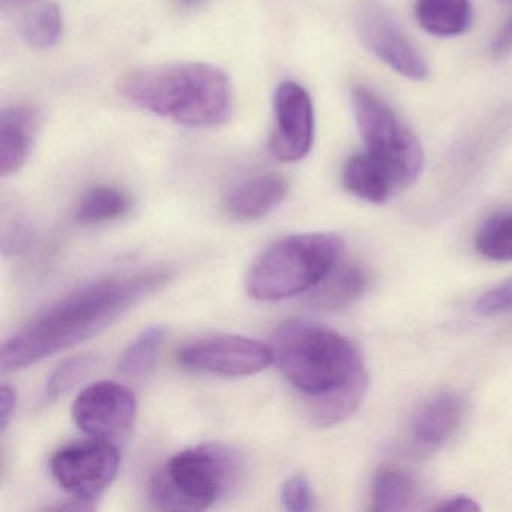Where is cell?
I'll return each mask as SVG.
<instances>
[{"label": "cell", "instance_id": "7", "mask_svg": "<svg viewBox=\"0 0 512 512\" xmlns=\"http://www.w3.org/2000/svg\"><path fill=\"white\" fill-rule=\"evenodd\" d=\"M119 467L118 445L100 439L71 443L50 460V472L59 487L73 497L92 502L112 485Z\"/></svg>", "mask_w": 512, "mask_h": 512}, {"label": "cell", "instance_id": "22", "mask_svg": "<svg viewBox=\"0 0 512 512\" xmlns=\"http://www.w3.org/2000/svg\"><path fill=\"white\" fill-rule=\"evenodd\" d=\"M23 40L37 50H49L55 47L64 32V17L61 8L55 4H44L35 8L23 20Z\"/></svg>", "mask_w": 512, "mask_h": 512}, {"label": "cell", "instance_id": "31", "mask_svg": "<svg viewBox=\"0 0 512 512\" xmlns=\"http://www.w3.org/2000/svg\"><path fill=\"white\" fill-rule=\"evenodd\" d=\"M185 5H193L196 4V2H200V0H182Z\"/></svg>", "mask_w": 512, "mask_h": 512}, {"label": "cell", "instance_id": "21", "mask_svg": "<svg viewBox=\"0 0 512 512\" xmlns=\"http://www.w3.org/2000/svg\"><path fill=\"white\" fill-rule=\"evenodd\" d=\"M415 494L413 479L397 467H385L377 473L373 484V505L377 512L403 511Z\"/></svg>", "mask_w": 512, "mask_h": 512}, {"label": "cell", "instance_id": "12", "mask_svg": "<svg viewBox=\"0 0 512 512\" xmlns=\"http://www.w3.org/2000/svg\"><path fill=\"white\" fill-rule=\"evenodd\" d=\"M38 113L31 106H11L0 115V175H16L25 167L35 134Z\"/></svg>", "mask_w": 512, "mask_h": 512}, {"label": "cell", "instance_id": "30", "mask_svg": "<svg viewBox=\"0 0 512 512\" xmlns=\"http://www.w3.org/2000/svg\"><path fill=\"white\" fill-rule=\"evenodd\" d=\"M31 2H35V0H2V5L4 8H19L31 4Z\"/></svg>", "mask_w": 512, "mask_h": 512}, {"label": "cell", "instance_id": "3", "mask_svg": "<svg viewBox=\"0 0 512 512\" xmlns=\"http://www.w3.org/2000/svg\"><path fill=\"white\" fill-rule=\"evenodd\" d=\"M271 350L281 373L305 401L334 394L368 377L364 359L349 338L307 320L278 326Z\"/></svg>", "mask_w": 512, "mask_h": 512}, {"label": "cell", "instance_id": "9", "mask_svg": "<svg viewBox=\"0 0 512 512\" xmlns=\"http://www.w3.org/2000/svg\"><path fill=\"white\" fill-rule=\"evenodd\" d=\"M178 361L188 370L224 377L262 373L274 362L271 347L241 335H212L182 347Z\"/></svg>", "mask_w": 512, "mask_h": 512}, {"label": "cell", "instance_id": "25", "mask_svg": "<svg viewBox=\"0 0 512 512\" xmlns=\"http://www.w3.org/2000/svg\"><path fill=\"white\" fill-rule=\"evenodd\" d=\"M281 503L290 512H308L314 509V496L307 476L293 475L281 485Z\"/></svg>", "mask_w": 512, "mask_h": 512}, {"label": "cell", "instance_id": "17", "mask_svg": "<svg viewBox=\"0 0 512 512\" xmlns=\"http://www.w3.org/2000/svg\"><path fill=\"white\" fill-rule=\"evenodd\" d=\"M415 14L421 28L434 37H457L472 23L469 0H418Z\"/></svg>", "mask_w": 512, "mask_h": 512}, {"label": "cell", "instance_id": "8", "mask_svg": "<svg viewBox=\"0 0 512 512\" xmlns=\"http://www.w3.org/2000/svg\"><path fill=\"white\" fill-rule=\"evenodd\" d=\"M71 413L83 433L118 445L136 424L137 398L128 386L103 380L77 395Z\"/></svg>", "mask_w": 512, "mask_h": 512}, {"label": "cell", "instance_id": "1", "mask_svg": "<svg viewBox=\"0 0 512 512\" xmlns=\"http://www.w3.org/2000/svg\"><path fill=\"white\" fill-rule=\"evenodd\" d=\"M169 281L166 269H148L82 287L11 335L2 346L0 368L22 370L89 340Z\"/></svg>", "mask_w": 512, "mask_h": 512}, {"label": "cell", "instance_id": "28", "mask_svg": "<svg viewBox=\"0 0 512 512\" xmlns=\"http://www.w3.org/2000/svg\"><path fill=\"white\" fill-rule=\"evenodd\" d=\"M434 511L473 512L481 511V506H479V503L476 502L473 497L466 496V494H458V496L443 500L442 503L436 505Z\"/></svg>", "mask_w": 512, "mask_h": 512}, {"label": "cell", "instance_id": "11", "mask_svg": "<svg viewBox=\"0 0 512 512\" xmlns=\"http://www.w3.org/2000/svg\"><path fill=\"white\" fill-rule=\"evenodd\" d=\"M275 128L269 152L281 163H296L310 154L314 142V109L310 95L295 82H283L274 98Z\"/></svg>", "mask_w": 512, "mask_h": 512}, {"label": "cell", "instance_id": "20", "mask_svg": "<svg viewBox=\"0 0 512 512\" xmlns=\"http://www.w3.org/2000/svg\"><path fill=\"white\" fill-rule=\"evenodd\" d=\"M131 200L113 187H95L83 196L77 208V220L86 226L119 220L130 212Z\"/></svg>", "mask_w": 512, "mask_h": 512}, {"label": "cell", "instance_id": "4", "mask_svg": "<svg viewBox=\"0 0 512 512\" xmlns=\"http://www.w3.org/2000/svg\"><path fill=\"white\" fill-rule=\"evenodd\" d=\"M344 242L335 233H301L269 245L245 280L256 301L275 302L308 293L338 265Z\"/></svg>", "mask_w": 512, "mask_h": 512}, {"label": "cell", "instance_id": "18", "mask_svg": "<svg viewBox=\"0 0 512 512\" xmlns=\"http://www.w3.org/2000/svg\"><path fill=\"white\" fill-rule=\"evenodd\" d=\"M368 377L334 394L305 401L308 416L317 427L328 428L349 419L361 407L367 395Z\"/></svg>", "mask_w": 512, "mask_h": 512}, {"label": "cell", "instance_id": "19", "mask_svg": "<svg viewBox=\"0 0 512 512\" xmlns=\"http://www.w3.org/2000/svg\"><path fill=\"white\" fill-rule=\"evenodd\" d=\"M167 337L164 325H152L130 344L119 359V373L130 379H142L148 376L157 362L161 347Z\"/></svg>", "mask_w": 512, "mask_h": 512}, {"label": "cell", "instance_id": "14", "mask_svg": "<svg viewBox=\"0 0 512 512\" xmlns=\"http://www.w3.org/2000/svg\"><path fill=\"white\" fill-rule=\"evenodd\" d=\"M457 392H440L425 401L413 418V437L424 446H439L452 436L463 418Z\"/></svg>", "mask_w": 512, "mask_h": 512}, {"label": "cell", "instance_id": "26", "mask_svg": "<svg viewBox=\"0 0 512 512\" xmlns=\"http://www.w3.org/2000/svg\"><path fill=\"white\" fill-rule=\"evenodd\" d=\"M475 311L481 316H500L512 311V277L493 287L476 302Z\"/></svg>", "mask_w": 512, "mask_h": 512}, {"label": "cell", "instance_id": "2", "mask_svg": "<svg viewBox=\"0 0 512 512\" xmlns=\"http://www.w3.org/2000/svg\"><path fill=\"white\" fill-rule=\"evenodd\" d=\"M118 91L133 106L190 128L218 127L232 112L229 77L202 62L139 68L119 80Z\"/></svg>", "mask_w": 512, "mask_h": 512}, {"label": "cell", "instance_id": "6", "mask_svg": "<svg viewBox=\"0 0 512 512\" xmlns=\"http://www.w3.org/2000/svg\"><path fill=\"white\" fill-rule=\"evenodd\" d=\"M352 100L368 152L388 169L397 190L415 184L424 169V152L415 134L371 89L356 88Z\"/></svg>", "mask_w": 512, "mask_h": 512}, {"label": "cell", "instance_id": "16", "mask_svg": "<svg viewBox=\"0 0 512 512\" xmlns=\"http://www.w3.org/2000/svg\"><path fill=\"white\" fill-rule=\"evenodd\" d=\"M343 184L347 191L365 202L380 205L397 190L388 169L370 152L353 155L343 170Z\"/></svg>", "mask_w": 512, "mask_h": 512}, {"label": "cell", "instance_id": "10", "mask_svg": "<svg viewBox=\"0 0 512 512\" xmlns=\"http://www.w3.org/2000/svg\"><path fill=\"white\" fill-rule=\"evenodd\" d=\"M356 29L364 46L383 64L407 79H427V62L382 5L374 0L365 2L359 10Z\"/></svg>", "mask_w": 512, "mask_h": 512}, {"label": "cell", "instance_id": "15", "mask_svg": "<svg viewBox=\"0 0 512 512\" xmlns=\"http://www.w3.org/2000/svg\"><path fill=\"white\" fill-rule=\"evenodd\" d=\"M367 286V275L361 266L353 263L337 265L314 289L308 292L305 305L311 310H341L358 301L364 295Z\"/></svg>", "mask_w": 512, "mask_h": 512}, {"label": "cell", "instance_id": "5", "mask_svg": "<svg viewBox=\"0 0 512 512\" xmlns=\"http://www.w3.org/2000/svg\"><path fill=\"white\" fill-rule=\"evenodd\" d=\"M241 479V460L220 443L173 455L151 481L149 496L164 511H203L232 493Z\"/></svg>", "mask_w": 512, "mask_h": 512}, {"label": "cell", "instance_id": "29", "mask_svg": "<svg viewBox=\"0 0 512 512\" xmlns=\"http://www.w3.org/2000/svg\"><path fill=\"white\" fill-rule=\"evenodd\" d=\"M493 58L503 59L512 53V19L503 25L499 34L494 38L493 46H491Z\"/></svg>", "mask_w": 512, "mask_h": 512}, {"label": "cell", "instance_id": "23", "mask_svg": "<svg viewBox=\"0 0 512 512\" xmlns=\"http://www.w3.org/2000/svg\"><path fill=\"white\" fill-rule=\"evenodd\" d=\"M476 251L493 262H512V212L485 221L476 235Z\"/></svg>", "mask_w": 512, "mask_h": 512}, {"label": "cell", "instance_id": "24", "mask_svg": "<svg viewBox=\"0 0 512 512\" xmlns=\"http://www.w3.org/2000/svg\"><path fill=\"white\" fill-rule=\"evenodd\" d=\"M95 367H97V356L91 353L73 356L59 364L47 380L46 389H44L46 400L53 403L73 391Z\"/></svg>", "mask_w": 512, "mask_h": 512}, {"label": "cell", "instance_id": "27", "mask_svg": "<svg viewBox=\"0 0 512 512\" xmlns=\"http://www.w3.org/2000/svg\"><path fill=\"white\" fill-rule=\"evenodd\" d=\"M16 409V388L4 383L2 388H0V428H2V433L7 431L8 425H10L11 419H13L14 413H16Z\"/></svg>", "mask_w": 512, "mask_h": 512}, {"label": "cell", "instance_id": "13", "mask_svg": "<svg viewBox=\"0 0 512 512\" xmlns=\"http://www.w3.org/2000/svg\"><path fill=\"white\" fill-rule=\"evenodd\" d=\"M286 179L278 175H263L233 188L224 209L239 221H256L271 214L287 194Z\"/></svg>", "mask_w": 512, "mask_h": 512}]
</instances>
